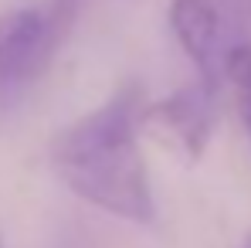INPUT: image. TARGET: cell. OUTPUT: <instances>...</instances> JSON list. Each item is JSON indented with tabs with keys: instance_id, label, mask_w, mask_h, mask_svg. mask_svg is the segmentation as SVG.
I'll use <instances>...</instances> for the list:
<instances>
[{
	"instance_id": "1",
	"label": "cell",
	"mask_w": 251,
	"mask_h": 248,
	"mask_svg": "<svg viewBox=\"0 0 251 248\" xmlns=\"http://www.w3.org/2000/svg\"><path fill=\"white\" fill-rule=\"evenodd\" d=\"M139 109L143 88L123 85L102 106L58 129L48 160L78 201L109 218L150 228L156 221V194L139 146Z\"/></svg>"
},
{
	"instance_id": "2",
	"label": "cell",
	"mask_w": 251,
	"mask_h": 248,
	"mask_svg": "<svg viewBox=\"0 0 251 248\" xmlns=\"http://www.w3.org/2000/svg\"><path fill=\"white\" fill-rule=\"evenodd\" d=\"M217 99L221 88L204 79L180 85L170 95L150 99L139 109V136L180 164H201L221 119Z\"/></svg>"
},
{
	"instance_id": "3",
	"label": "cell",
	"mask_w": 251,
	"mask_h": 248,
	"mask_svg": "<svg viewBox=\"0 0 251 248\" xmlns=\"http://www.w3.org/2000/svg\"><path fill=\"white\" fill-rule=\"evenodd\" d=\"M61 41L41 7H17L0 17V106H10L38 82Z\"/></svg>"
},
{
	"instance_id": "4",
	"label": "cell",
	"mask_w": 251,
	"mask_h": 248,
	"mask_svg": "<svg viewBox=\"0 0 251 248\" xmlns=\"http://www.w3.org/2000/svg\"><path fill=\"white\" fill-rule=\"evenodd\" d=\"M167 24L173 41L180 44L183 58L197 68V75L210 85H224V31H221V10L214 0H170Z\"/></svg>"
},
{
	"instance_id": "5",
	"label": "cell",
	"mask_w": 251,
	"mask_h": 248,
	"mask_svg": "<svg viewBox=\"0 0 251 248\" xmlns=\"http://www.w3.org/2000/svg\"><path fill=\"white\" fill-rule=\"evenodd\" d=\"M224 85L234 106V116L241 123V133L251 146V44H234L227 48L224 58Z\"/></svg>"
},
{
	"instance_id": "6",
	"label": "cell",
	"mask_w": 251,
	"mask_h": 248,
	"mask_svg": "<svg viewBox=\"0 0 251 248\" xmlns=\"http://www.w3.org/2000/svg\"><path fill=\"white\" fill-rule=\"evenodd\" d=\"M78 10H82V0H51L48 14H51V24L58 28V34H61V38H68V31H72V24H75Z\"/></svg>"
},
{
	"instance_id": "7",
	"label": "cell",
	"mask_w": 251,
	"mask_h": 248,
	"mask_svg": "<svg viewBox=\"0 0 251 248\" xmlns=\"http://www.w3.org/2000/svg\"><path fill=\"white\" fill-rule=\"evenodd\" d=\"M241 248H251V231H245V238H241Z\"/></svg>"
},
{
	"instance_id": "8",
	"label": "cell",
	"mask_w": 251,
	"mask_h": 248,
	"mask_svg": "<svg viewBox=\"0 0 251 248\" xmlns=\"http://www.w3.org/2000/svg\"><path fill=\"white\" fill-rule=\"evenodd\" d=\"M0 248H7V245H3V235H0Z\"/></svg>"
}]
</instances>
